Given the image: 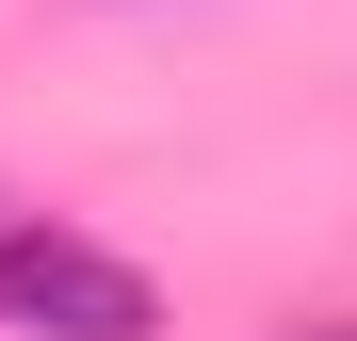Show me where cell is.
<instances>
[{"mask_svg": "<svg viewBox=\"0 0 357 341\" xmlns=\"http://www.w3.org/2000/svg\"><path fill=\"white\" fill-rule=\"evenodd\" d=\"M0 325L17 341H162L146 276L82 227H0Z\"/></svg>", "mask_w": 357, "mask_h": 341, "instance_id": "obj_1", "label": "cell"}, {"mask_svg": "<svg viewBox=\"0 0 357 341\" xmlns=\"http://www.w3.org/2000/svg\"><path fill=\"white\" fill-rule=\"evenodd\" d=\"M325 341H357V325H325Z\"/></svg>", "mask_w": 357, "mask_h": 341, "instance_id": "obj_2", "label": "cell"}]
</instances>
